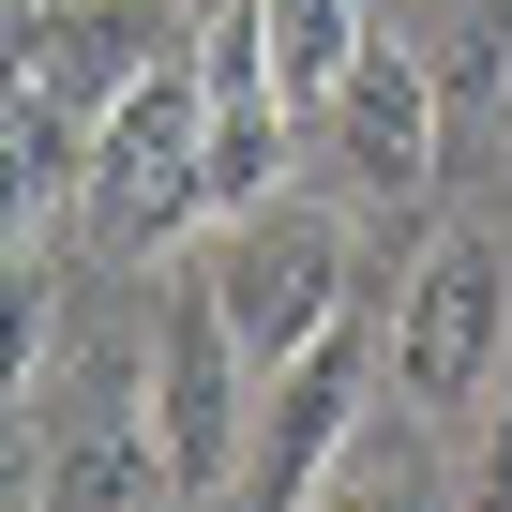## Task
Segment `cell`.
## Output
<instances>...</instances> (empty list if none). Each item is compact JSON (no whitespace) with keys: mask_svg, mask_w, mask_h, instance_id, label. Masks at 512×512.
I'll list each match as a JSON object with an SVG mask.
<instances>
[{"mask_svg":"<svg viewBox=\"0 0 512 512\" xmlns=\"http://www.w3.org/2000/svg\"><path fill=\"white\" fill-rule=\"evenodd\" d=\"M91 226L121 256H166V241L211 226V61L196 46L91 121Z\"/></svg>","mask_w":512,"mask_h":512,"instance_id":"obj_1","label":"cell"},{"mask_svg":"<svg viewBox=\"0 0 512 512\" xmlns=\"http://www.w3.org/2000/svg\"><path fill=\"white\" fill-rule=\"evenodd\" d=\"M256 407H272L256 347L226 332L211 272H181V287L151 302V437H166V482H181V497L241 482V452H256Z\"/></svg>","mask_w":512,"mask_h":512,"instance_id":"obj_2","label":"cell"},{"mask_svg":"<svg viewBox=\"0 0 512 512\" xmlns=\"http://www.w3.org/2000/svg\"><path fill=\"white\" fill-rule=\"evenodd\" d=\"M497 362H512V256L482 226H437L422 272H407V302H392V392L422 422H467L497 392Z\"/></svg>","mask_w":512,"mask_h":512,"instance_id":"obj_3","label":"cell"},{"mask_svg":"<svg viewBox=\"0 0 512 512\" xmlns=\"http://www.w3.org/2000/svg\"><path fill=\"white\" fill-rule=\"evenodd\" d=\"M211 302H226V332L256 347V377H287L302 347H332L347 332V226L332 211H241V226H211Z\"/></svg>","mask_w":512,"mask_h":512,"instance_id":"obj_4","label":"cell"},{"mask_svg":"<svg viewBox=\"0 0 512 512\" xmlns=\"http://www.w3.org/2000/svg\"><path fill=\"white\" fill-rule=\"evenodd\" d=\"M392 377V347H362V332H332V347H302L287 377H272V407H256V452H241V512H317V482L347 467V437H362V392Z\"/></svg>","mask_w":512,"mask_h":512,"instance_id":"obj_5","label":"cell"},{"mask_svg":"<svg viewBox=\"0 0 512 512\" xmlns=\"http://www.w3.org/2000/svg\"><path fill=\"white\" fill-rule=\"evenodd\" d=\"M196 31H181V0H16V76L61 91V106H121L136 76H166Z\"/></svg>","mask_w":512,"mask_h":512,"instance_id":"obj_6","label":"cell"},{"mask_svg":"<svg viewBox=\"0 0 512 512\" xmlns=\"http://www.w3.org/2000/svg\"><path fill=\"white\" fill-rule=\"evenodd\" d=\"M317 121H332L347 196L407 211V196L437 181V61H422V46H362V61H347V91H332Z\"/></svg>","mask_w":512,"mask_h":512,"instance_id":"obj_7","label":"cell"},{"mask_svg":"<svg viewBox=\"0 0 512 512\" xmlns=\"http://www.w3.org/2000/svg\"><path fill=\"white\" fill-rule=\"evenodd\" d=\"M151 482H166V437L151 422H61L31 452L16 512H151Z\"/></svg>","mask_w":512,"mask_h":512,"instance_id":"obj_8","label":"cell"},{"mask_svg":"<svg viewBox=\"0 0 512 512\" xmlns=\"http://www.w3.org/2000/svg\"><path fill=\"white\" fill-rule=\"evenodd\" d=\"M61 211H91V106L16 76V241H46Z\"/></svg>","mask_w":512,"mask_h":512,"instance_id":"obj_9","label":"cell"},{"mask_svg":"<svg viewBox=\"0 0 512 512\" xmlns=\"http://www.w3.org/2000/svg\"><path fill=\"white\" fill-rule=\"evenodd\" d=\"M256 31H272L287 106H332V91H347V61L377 46V31H362V0H256Z\"/></svg>","mask_w":512,"mask_h":512,"instance_id":"obj_10","label":"cell"},{"mask_svg":"<svg viewBox=\"0 0 512 512\" xmlns=\"http://www.w3.org/2000/svg\"><path fill=\"white\" fill-rule=\"evenodd\" d=\"M317 512H437V497H422V467H332Z\"/></svg>","mask_w":512,"mask_h":512,"instance_id":"obj_11","label":"cell"},{"mask_svg":"<svg viewBox=\"0 0 512 512\" xmlns=\"http://www.w3.org/2000/svg\"><path fill=\"white\" fill-rule=\"evenodd\" d=\"M452 512H512V422L482 437V467H467V497H452Z\"/></svg>","mask_w":512,"mask_h":512,"instance_id":"obj_12","label":"cell"}]
</instances>
